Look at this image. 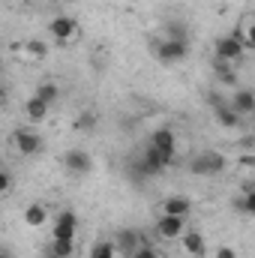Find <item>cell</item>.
<instances>
[{
  "label": "cell",
  "instance_id": "cell-1",
  "mask_svg": "<svg viewBox=\"0 0 255 258\" xmlns=\"http://www.w3.org/2000/svg\"><path fill=\"white\" fill-rule=\"evenodd\" d=\"M150 54L159 60L162 66H174V63H183L189 57V42H177V39H153L150 42Z\"/></svg>",
  "mask_w": 255,
  "mask_h": 258
},
{
  "label": "cell",
  "instance_id": "cell-2",
  "mask_svg": "<svg viewBox=\"0 0 255 258\" xmlns=\"http://www.w3.org/2000/svg\"><path fill=\"white\" fill-rule=\"evenodd\" d=\"M225 165H228V159H225L219 150H201V153L192 156L189 171L198 174V177H213V174H222Z\"/></svg>",
  "mask_w": 255,
  "mask_h": 258
},
{
  "label": "cell",
  "instance_id": "cell-3",
  "mask_svg": "<svg viewBox=\"0 0 255 258\" xmlns=\"http://www.w3.org/2000/svg\"><path fill=\"white\" fill-rule=\"evenodd\" d=\"M213 54H216V60H222V63H240L243 57H246V48L231 36V33H225V36H219L216 42H213Z\"/></svg>",
  "mask_w": 255,
  "mask_h": 258
},
{
  "label": "cell",
  "instance_id": "cell-4",
  "mask_svg": "<svg viewBox=\"0 0 255 258\" xmlns=\"http://www.w3.org/2000/svg\"><path fill=\"white\" fill-rule=\"evenodd\" d=\"M12 144H15V150H18L21 156H36V153H42V147H45L42 135L33 132V129H15V132H12Z\"/></svg>",
  "mask_w": 255,
  "mask_h": 258
},
{
  "label": "cell",
  "instance_id": "cell-5",
  "mask_svg": "<svg viewBox=\"0 0 255 258\" xmlns=\"http://www.w3.org/2000/svg\"><path fill=\"white\" fill-rule=\"evenodd\" d=\"M153 231L162 237V240H180V234L186 231V219L183 216H168V213H159Z\"/></svg>",
  "mask_w": 255,
  "mask_h": 258
},
{
  "label": "cell",
  "instance_id": "cell-6",
  "mask_svg": "<svg viewBox=\"0 0 255 258\" xmlns=\"http://www.w3.org/2000/svg\"><path fill=\"white\" fill-rule=\"evenodd\" d=\"M63 168L69 174H75V177H81V174H90L93 171V159H90V153L87 150H66L63 153Z\"/></svg>",
  "mask_w": 255,
  "mask_h": 258
},
{
  "label": "cell",
  "instance_id": "cell-7",
  "mask_svg": "<svg viewBox=\"0 0 255 258\" xmlns=\"http://www.w3.org/2000/svg\"><path fill=\"white\" fill-rule=\"evenodd\" d=\"M75 231H78V216L72 210H60L51 228V240H75Z\"/></svg>",
  "mask_w": 255,
  "mask_h": 258
},
{
  "label": "cell",
  "instance_id": "cell-8",
  "mask_svg": "<svg viewBox=\"0 0 255 258\" xmlns=\"http://www.w3.org/2000/svg\"><path fill=\"white\" fill-rule=\"evenodd\" d=\"M111 243H114V252H120V255L129 258L138 246H141V243H144V234H141L138 228H120V231L114 234V240H111Z\"/></svg>",
  "mask_w": 255,
  "mask_h": 258
},
{
  "label": "cell",
  "instance_id": "cell-9",
  "mask_svg": "<svg viewBox=\"0 0 255 258\" xmlns=\"http://www.w3.org/2000/svg\"><path fill=\"white\" fill-rule=\"evenodd\" d=\"M150 144L168 159V162H174V156H177V138H174V132L168 126H159L153 135H150Z\"/></svg>",
  "mask_w": 255,
  "mask_h": 258
},
{
  "label": "cell",
  "instance_id": "cell-10",
  "mask_svg": "<svg viewBox=\"0 0 255 258\" xmlns=\"http://www.w3.org/2000/svg\"><path fill=\"white\" fill-rule=\"evenodd\" d=\"M210 102H213V117H216V123L225 129H240L243 126V117L240 114H234L231 108H228V102L225 99H216V96H210Z\"/></svg>",
  "mask_w": 255,
  "mask_h": 258
},
{
  "label": "cell",
  "instance_id": "cell-11",
  "mask_svg": "<svg viewBox=\"0 0 255 258\" xmlns=\"http://www.w3.org/2000/svg\"><path fill=\"white\" fill-rule=\"evenodd\" d=\"M138 159H141V165H144L147 177H156V174H162V171L171 165V162H168V159H165L156 147H153V144H147V147H144V153H141Z\"/></svg>",
  "mask_w": 255,
  "mask_h": 258
},
{
  "label": "cell",
  "instance_id": "cell-12",
  "mask_svg": "<svg viewBox=\"0 0 255 258\" xmlns=\"http://www.w3.org/2000/svg\"><path fill=\"white\" fill-rule=\"evenodd\" d=\"M228 108H231L234 114H240L243 120L252 117L255 114V93L252 90H246V87H243V90H234L231 99H228Z\"/></svg>",
  "mask_w": 255,
  "mask_h": 258
},
{
  "label": "cell",
  "instance_id": "cell-13",
  "mask_svg": "<svg viewBox=\"0 0 255 258\" xmlns=\"http://www.w3.org/2000/svg\"><path fill=\"white\" fill-rule=\"evenodd\" d=\"M48 33H51L57 42H69V39L78 33V24H75L69 15H57V18L48 21Z\"/></svg>",
  "mask_w": 255,
  "mask_h": 258
},
{
  "label": "cell",
  "instance_id": "cell-14",
  "mask_svg": "<svg viewBox=\"0 0 255 258\" xmlns=\"http://www.w3.org/2000/svg\"><path fill=\"white\" fill-rule=\"evenodd\" d=\"M180 243H183V252L192 255V258L207 255V240H204V234H198V231H183V234H180Z\"/></svg>",
  "mask_w": 255,
  "mask_h": 258
},
{
  "label": "cell",
  "instance_id": "cell-15",
  "mask_svg": "<svg viewBox=\"0 0 255 258\" xmlns=\"http://www.w3.org/2000/svg\"><path fill=\"white\" fill-rule=\"evenodd\" d=\"M231 207H234L240 216H255V186H252V180L243 186V192L231 198Z\"/></svg>",
  "mask_w": 255,
  "mask_h": 258
},
{
  "label": "cell",
  "instance_id": "cell-16",
  "mask_svg": "<svg viewBox=\"0 0 255 258\" xmlns=\"http://www.w3.org/2000/svg\"><path fill=\"white\" fill-rule=\"evenodd\" d=\"M162 213H168V216H189L192 213V201L186 195H168L165 201H162Z\"/></svg>",
  "mask_w": 255,
  "mask_h": 258
},
{
  "label": "cell",
  "instance_id": "cell-17",
  "mask_svg": "<svg viewBox=\"0 0 255 258\" xmlns=\"http://www.w3.org/2000/svg\"><path fill=\"white\" fill-rule=\"evenodd\" d=\"M33 96H36L39 102H45V105L51 108V105H54V102L60 99V87H57L54 81H39V84H36V90H33Z\"/></svg>",
  "mask_w": 255,
  "mask_h": 258
},
{
  "label": "cell",
  "instance_id": "cell-18",
  "mask_svg": "<svg viewBox=\"0 0 255 258\" xmlns=\"http://www.w3.org/2000/svg\"><path fill=\"white\" fill-rule=\"evenodd\" d=\"M24 114H27V120H30V123H42V120L48 117V105H45V102H39L36 96H30V99L24 102Z\"/></svg>",
  "mask_w": 255,
  "mask_h": 258
},
{
  "label": "cell",
  "instance_id": "cell-19",
  "mask_svg": "<svg viewBox=\"0 0 255 258\" xmlns=\"http://www.w3.org/2000/svg\"><path fill=\"white\" fill-rule=\"evenodd\" d=\"M45 219H48V210H45V204H39V201L27 204V210H24V222H27L30 228H39V225H45Z\"/></svg>",
  "mask_w": 255,
  "mask_h": 258
},
{
  "label": "cell",
  "instance_id": "cell-20",
  "mask_svg": "<svg viewBox=\"0 0 255 258\" xmlns=\"http://www.w3.org/2000/svg\"><path fill=\"white\" fill-rule=\"evenodd\" d=\"M165 39H177V42H189V27L183 21H168L165 24Z\"/></svg>",
  "mask_w": 255,
  "mask_h": 258
},
{
  "label": "cell",
  "instance_id": "cell-21",
  "mask_svg": "<svg viewBox=\"0 0 255 258\" xmlns=\"http://www.w3.org/2000/svg\"><path fill=\"white\" fill-rule=\"evenodd\" d=\"M216 78L225 84V87H234L237 84V69L231 63H222V60H216Z\"/></svg>",
  "mask_w": 255,
  "mask_h": 258
},
{
  "label": "cell",
  "instance_id": "cell-22",
  "mask_svg": "<svg viewBox=\"0 0 255 258\" xmlns=\"http://www.w3.org/2000/svg\"><path fill=\"white\" fill-rule=\"evenodd\" d=\"M48 249H51L57 258H72L75 255V240H51Z\"/></svg>",
  "mask_w": 255,
  "mask_h": 258
},
{
  "label": "cell",
  "instance_id": "cell-23",
  "mask_svg": "<svg viewBox=\"0 0 255 258\" xmlns=\"http://www.w3.org/2000/svg\"><path fill=\"white\" fill-rule=\"evenodd\" d=\"M90 258H117V252H114V243H111V240H99V243H93Z\"/></svg>",
  "mask_w": 255,
  "mask_h": 258
},
{
  "label": "cell",
  "instance_id": "cell-24",
  "mask_svg": "<svg viewBox=\"0 0 255 258\" xmlns=\"http://www.w3.org/2000/svg\"><path fill=\"white\" fill-rule=\"evenodd\" d=\"M24 51L30 54V60H42V57L48 54V45H45V42H39V39H30V42L24 45Z\"/></svg>",
  "mask_w": 255,
  "mask_h": 258
},
{
  "label": "cell",
  "instance_id": "cell-25",
  "mask_svg": "<svg viewBox=\"0 0 255 258\" xmlns=\"http://www.w3.org/2000/svg\"><path fill=\"white\" fill-rule=\"evenodd\" d=\"M75 129H78V132H96V114H87V111H84V114L75 120Z\"/></svg>",
  "mask_w": 255,
  "mask_h": 258
},
{
  "label": "cell",
  "instance_id": "cell-26",
  "mask_svg": "<svg viewBox=\"0 0 255 258\" xmlns=\"http://www.w3.org/2000/svg\"><path fill=\"white\" fill-rule=\"evenodd\" d=\"M129 258H159V252H156V246H153V243H147V240H144V243H141V246H138Z\"/></svg>",
  "mask_w": 255,
  "mask_h": 258
},
{
  "label": "cell",
  "instance_id": "cell-27",
  "mask_svg": "<svg viewBox=\"0 0 255 258\" xmlns=\"http://www.w3.org/2000/svg\"><path fill=\"white\" fill-rule=\"evenodd\" d=\"M9 189H12V174L6 168H0V195H6Z\"/></svg>",
  "mask_w": 255,
  "mask_h": 258
},
{
  "label": "cell",
  "instance_id": "cell-28",
  "mask_svg": "<svg viewBox=\"0 0 255 258\" xmlns=\"http://www.w3.org/2000/svg\"><path fill=\"white\" fill-rule=\"evenodd\" d=\"M213 258H237V252H234L231 246H216V252H213Z\"/></svg>",
  "mask_w": 255,
  "mask_h": 258
},
{
  "label": "cell",
  "instance_id": "cell-29",
  "mask_svg": "<svg viewBox=\"0 0 255 258\" xmlns=\"http://www.w3.org/2000/svg\"><path fill=\"white\" fill-rule=\"evenodd\" d=\"M6 102H9V90H6V84L0 81V108H3Z\"/></svg>",
  "mask_w": 255,
  "mask_h": 258
},
{
  "label": "cell",
  "instance_id": "cell-30",
  "mask_svg": "<svg viewBox=\"0 0 255 258\" xmlns=\"http://www.w3.org/2000/svg\"><path fill=\"white\" fill-rule=\"evenodd\" d=\"M0 258H15V255H12V249H6V246H0Z\"/></svg>",
  "mask_w": 255,
  "mask_h": 258
},
{
  "label": "cell",
  "instance_id": "cell-31",
  "mask_svg": "<svg viewBox=\"0 0 255 258\" xmlns=\"http://www.w3.org/2000/svg\"><path fill=\"white\" fill-rule=\"evenodd\" d=\"M42 258H57V255H54V252H51V249L45 246V249H42Z\"/></svg>",
  "mask_w": 255,
  "mask_h": 258
},
{
  "label": "cell",
  "instance_id": "cell-32",
  "mask_svg": "<svg viewBox=\"0 0 255 258\" xmlns=\"http://www.w3.org/2000/svg\"><path fill=\"white\" fill-rule=\"evenodd\" d=\"M9 3H27V0H9Z\"/></svg>",
  "mask_w": 255,
  "mask_h": 258
},
{
  "label": "cell",
  "instance_id": "cell-33",
  "mask_svg": "<svg viewBox=\"0 0 255 258\" xmlns=\"http://www.w3.org/2000/svg\"><path fill=\"white\" fill-rule=\"evenodd\" d=\"M0 72H3V60H0Z\"/></svg>",
  "mask_w": 255,
  "mask_h": 258
}]
</instances>
